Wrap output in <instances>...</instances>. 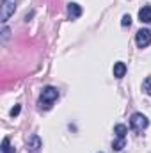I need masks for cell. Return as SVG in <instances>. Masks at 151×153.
<instances>
[{"instance_id": "obj_4", "label": "cell", "mask_w": 151, "mask_h": 153, "mask_svg": "<svg viewBox=\"0 0 151 153\" xmlns=\"http://www.w3.org/2000/svg\"><path fill=\"white\" fill-rule=\"evenodd\" d=\"M135 41H137V46L139 48H146L151 43V32L146 30V29H141L137 32V36H135Z\"/></svg>"}, {"instance_id": "obj_3", "label": "cell", "mask_w": 151, "mask_h": 153, "mask_svg": "<svg viewBox=\"0 0 151 153\" xmlns=\"http://www.w3.org/2000/svg\"><path fill=\"white\" fill-rule=\"evenodd\" d=\"M14 9H16V2H14V0L4 2V4H2V13H0V22L5 23V22L9 20V16L14 13Z\"/></svg>"}, {"instance_id": "obj_13", "label": "cell", "mask_w": 151, "mask_h": 153, "mask_svg": "<svg viewBox=\"0 0 151 153\" xmlns=\"http://www.w3.org/2000/svg\"><path fill=\"white\" fill-rule=\"evenodd\" d=\"M121 23H123L124 27H126V25L130 27V23H132V16H130V14H124V16H123V20H121Z\"/></svg>"}, {"instance_id": "obj_15", "label": "cell", "mask_w": 151, "mask_h": 153, "mask_svg": "<svg viewBox=\"0 0 151 153\" xmlns=\"http://www.w3.org/2000/svg\"><path fill=\"white\" fill-rule=\"evenodd\" d=\"M4 2H7V0H2V4H4Z\"/></svg>"}, {"instance_id": "obj_1", "label": "cell", "mask_w": 151, "mask_h": 153, "mask_svg": "<svg viewBox=\"0 0 151 153\" xmlns=\"http://www.w3.org/2000/svg\"><path fill=\"white\" fill-rule=\"evenodd\" d=\"M57 98H59V91H57L55 87H52V85L44 87V89H43V93H41V100H39L41 109L48 111V109L53 105V102H55Z\"/></svg>"}, {"instance_id": "obj_8", "label": "cell", "mask_w": 151, "mask_h": 153, "mask_svg": "<svg viewBox=\"0 0 151 153\" xmlns=\"http://www.w3.org/2000/svg\"><path fill=\"white\" fill-rule=\"evenodd\" d=\"M29 148H32L34 152L41 148V141H39V137H38V135H32V137L29 139Z\"/></svg>"}, {"instance_id": "obj_2", "label": "cell", "mask_w": 151, "mask_h": 153, "mask_svg": "<svg viewBox=\"0 0 151 153\" xmlns=\"http://www.w3.org/2000/svg\"><path fill=\"white\" fill-rule=\"evenodd\" d=\"M130 125H132V128H133V130H137V132H142L144 128H148L150 121H148V117H146L144 114H139V112H135V114L132 116V119H130Z\"/></svg>"}, {"instance_id": "obj_12", "label": "cell", "mask_w": 151, "mask_h": 153, "mask_svg": "<svg viewBox=\"0 0 151 153\" xmlns=\"http://www.w3.org/2000/svg\"><path fill=\"white\" fill-rule=\"evenodd\" d=\"M142 89H144L148 94H151V76H148V78L142 82Z\"/></svg>"}, {"instance_id": "obj_5", "label": "cell", "mask_w": 151, "mask_h": 153, "mask_svg": "<svg viewBox=\"0 0 151 153\" xmlns=\"http://www.w3.org/2000/svg\"><path fill=\"white\" fill-rule=\"evenodd\" d=\"M139 20L144 22V23H151V7L150 5H144L139 11Z\"/></svg>"}, {"instance_id": "obj_14", "label": "cell", "mask_w": 151, "mask_h": 153, "mask_svg": "<svg viewBox=\"0 0 151 153\" xmlns=\"http://www.w3.org/2000/svg\"><path fill=\"white\" fill-rule=\"evenodd\" d=\"M20 111H21V107H20V105H16V107L11 111V116H13V117H14V116H18V114H20Z\"/></svg>"}, {"instance_id": "obj_10", "label": "cell", "mask_w": 151, "mask_h": 153, "mask_svg": "<svg viewBox=\"0 0 151 153\" xmlns=\"http://www.w3.org/2000/svg\"><path fill=\"white\" fill-rule=\"evenodd\" d=\"M123 148H124V139L117 137V141H114V143H112V150H114V152H121Z\"/></svg>"}, {"instance_id": "obj_11", "label": "cell", "mask_w": 151, "mask_h": 153, "mask_svg": "<svg viewBox=\"0 0 151 153\" xmlns=\"http://www.w3.org/2000/svg\"><path fill=\"white\" fill-rule=\"evenodd\" d=\"M2 152L4 153H14V148H11V144H9V137H5L2 141Z\"/></svg>"}, {"instance_id": "obj_6", "label": "cell", "mask_w": 151, "mask_h": 153, "mask_svg": "<svg viewBox=\"0 0 151 153\" xmlns=\"http://www.w3.org/2000/svg\"><path fill=\"white\" fill-rule=\"evenodd\" d=\"M68 13H70V18L73 20V18H78V16L82 14V9H80V5H78V4L71 2V4L68 5Z\"/></svg>"}, {"instance_id": "obj_9", "label": "cell", "mask_w": 151, "mask_h": 153, "mask_svg": "<svg viewBox=\"0 0 151 153\" xmlns=\"http://www.w3.org/2000/svg\"><path fill=\"white\" fill-rule=\"evenodd\" d=\"M114 132H115V135L117 137H121V139H124V135H126V126L124 125H115V128H114Z\"/></svg>"}, {"instance_id": "obj_7", "label": "cell", "mask_w": 151, "mask_h": 153, "mask_svg": "<svg viewBox=\"0 0 151 153\" xmlns=\"http://www.w3.org/2000/svg\"><path fill=\"white\" fill-rule=\"evenodd\" d=\"M124 73H126L124 62H115V64H114V76H115V78H123Z\"/></svg>"}]
</instances>
